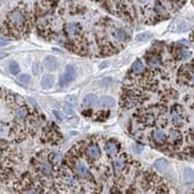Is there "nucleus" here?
Listing matches in <instances>:
<instances>
[{
  "label": "nucleus",
  "instance_id": "9",
  "mask_svg": "<svg viewBox=\"0 0 194 194\" xmlns=\"http://www.w3.org/2000/svg\"><path fill=\"white\" fill-rule=\"evenodd\" d=\"M154 166H155V168L159 171H163L165 170L166 166H167V161H166L165 159H159L158 161L155 162Z\"/></svg>",
  "mask_w": 194,
  "mask_h": 194
},
{
  "label": "nucleus",
  "instance_id": "25",
  "mask_svg": "<svg viewBox=\"0 0 194 194\" xmlns=\"http://www.w3.org/2000/svg\"><path fill=\"white\" fill-rule=\"evenodd\" d=\"M179 57L181 58V59H183V60L188 59V58L190 57V54H189V52H187V51H185V50H183V51L180 52Z\"/></svg>",
  "mask_w": 194,
  "mask_h": 194
},
{
  "label": "nucleus",
  "instance_id": "27",
  "mask_svg": "<svg viewBox=\"0 0 194 194\" xmlns=\"http://www.w3.org/2000/svg\"><path fill=\"white\" fill-rule=\"evenodd\" d=\"M170 141H177V139H179L180 134L178 133L177 131H173V132H170Z\"/></svg>",
  "mask_w": 194,
  "mask_h": 194
},
{
  "label": "nucleus",
  "instance_id": "10",
  "mask_svg": "<svg viewBox=\"0 0 194 194\" xmlns=\"http://www.w3.org/2000/svg\"><path fill=\"white\" fill-rule=\"evenodd\" d=\"M96 102V96L94 94H89L84 98V105L86 107H89V105H92Z\"/></svg>",
  "mask_w": 194,
  "mask_h": 194
},
{
  "label": "nucleus",
  "instance_id": "2",
  "mask_svg": "<svg viewBox=\"0 0 194 194\" xmlns=\"http://www.w3.org/2000/svg\"><path fill=\"white\" fill-rule=\"evenodd\" d=\"M44 64L49 71H54V70H56V68H57L58 63H57V60H56L55 58L52 57V56H49V57L44 58Z\"/></svg>",
  "mask_w": 194,
  "mask_h": 194
},
{
  "label": "nucleus",
  "instance_id": "29",
  "mask_svg": "<svg viewBox=\"0 0 194 194\" xmlns=\"http://www.w3.org/2000/svg\"><path fill=\"white\" fill-rule=\"evenodd\" d=\"M66 183L69 185H71V186H73V185L76 184V181L73 177H68V178H66Z\"/></svg>",
  "mask_w": 194,
  "mask_h": 194
},
{
  "label": "nucleus",
  "instance_id": "3",
  "mask_svg": "<svg viewBox=\"0 0 194 194\" xmlns=\"http://www.w3.org/2000/svg\"><path fill=\"white\" fill-rule=\"evenodd\" d=\"M54 76H51V74H44L41 78V87L44 89H50V88L53 87L54 85Z\"/></svg>",
  "mask_w": 194,
  "mask_h": 194
},
{
  "label": "nucleus",
  "instance_id": "33",
  "mask_svg": "<svg viewBox=\"0 0 194 194\" xmlns=\"http://www.w3.org/2000/svg\"><path fill=\"white\" fill-rule=\"evenodd\" d=\"M141 1H143V2H146V1H148V0H141Z\"/></svg>",
  "mask_w": 194,
  "mask_h": 194
},
{
  "label": "nucleus",
  "instance_id": "15",
  "mask_svg": "<svg viewBox=\"0 0 194 194\" xmlns=\"http://www.w3.org/2000/svg\"><path fill=\"white\" fill-rule=\"evenodd\" d=\"M8 68H10V71L13 74H18L20 73V66L19 64H18L17 62H15V61H13V62L10 63V66H8Z\"/></svg>",
  "mask_w": 194,
  "mask_h": 194
},
{
  "label": "nucleus",
  "instance_id": "7",
  "mask_svg": "<svg viewBox=\"0 0 194 194\" xmlns=\"http://www.w3.org/2000/svg\"><path fill=\"white\" fill-rule=\"evenodd\" d=\"M194 180V171L191 168H186L184 171V181L185 183L189 184V183H192Z\"/></svg>",
  "mask_w": 194,
  "mask_h": 194
},
{
  "label": "nucleus",
  "instance_id": "6",
  "mask_svg": "<svg viewBox=\"0 0 194 194\" xmlns=\"http://www.w3.org/2000/svg\"><path fill=\"white\" fill-rule=\"evenodd\" d=\"M87 154L91 158H97L100 154V151H99V148L97 146H91L87 149Z\"/></svg>",
  "mask_w": 194,
  "mask_h": 194
},
{
  "label": "nucleus",
  "instance_id": "24",
  "mask_svg": "<svg viewBox=\"0 0 194 194\" xmlns=\"http://www.w3.org/2000/svg\"><path fill=\"white\" fill-rule=\"evenodd\" d=\"M65 100H66L67 102H68L69 104H71V105H76V104H78V99H76V97H73V96H67Z\"/></svg>",
  "mask_w": 194,
  "mask_h": 194
},
{
  "label": "nucleus",
  "instance_id": "20",
  "mask_svg": "<svg viewBox=\"0 0 194 194\" xmlns=\"http://www.w3.org/2000/svg\"><path fill=\"white\" fill-rule=\"evenodd\" d=\"M170 118H171V121L175 124H180L182 122V119H181V116L178 114L177 112H173L170 114Z\"/></svg>",
  "mask_w": 194,
  "mask_h": 194
},
{
  "label": "nucleus",
  "instance_id": "28",
  "mask_svg": "<svg viewBox=\"0 0 194 194\" xmlns=\"http://www.w3.org/2000/svg\"><path fill=\"white\" fill-rule=\"evenodd\" d=\"M132 149H133V151L136 154H139V153H141L143 152V150H144V148L141 146H138V145H134L133 147H132Z\"/></svg>",
  "mask_w": 194,
  "mask_h": 194
},
{
  "label": "nucleus",
  "instance_id": "8",
  "mask_svg": "<svg viewBox=\"0 0 194 194\" xmlns=\"http://www.w3.org/2000/svg\"><path fill=\"white\" fill-rule=\"evenodd\" d=\"M76 173L81 175V177H86L88 175V168L83 162H78L76 164Z\"/></svg>",
  "mask_w": 194,
  "mask_h": 194
},
{
  "label": "nucleus",
  "instance_id": "4",
  "mask_svg": "<svg viewBox=\"0 0 194 194\" xmlns=\"http://www.w3.org/2000/svg\"><path fill=\"white\" fill-rule=\"evenodd\" d=\"M98 105L100 107H113L115 105V100L110 96H104L98 101Z\"/></svg>",
  "mask_w": 194,
  "mask_h": 194
},
{
  "label": "nucleus",
  "instance_id": "13",
  "mask_svg": "<svg viewBox=\"0 0 194 194\" xmlns=\"http://www.w3.org/2000/svg\"><path fill=\"white\" fill-rule=\"evenodd\" d=\"M153 136H154V139L158 143H162V141H164V138H165V136H164V133L161 131V130H155L154 133H153Z\"/></svg>",
  "mask_w": 194,
  "mask_h": 194
},
{
  "label": "nucleus",
  "instance_id": "17",
  "mask_svg": "<svg viewBox=\"0 0 194 194\" xmlns=\"http://www.w3.org/2000/svg\"><path fill=\"white\" fill-rule=\"evenodd\" d=\"M39 170H41L44 173H46V175H50V173H51V171H52V167H51V165H50L49 163L44 162V163L39 164Z\"/></svg>",
  "mask_w": 194,
  "mask_h": 194
},
{
  "label": "nucleus",
  "instance_id": "32",
  "mask_svg": "<svg viewBox=\"0 0 194 194\" xmlns=\"http://www.w3.org/2000/svg\"><path fill=\"white\" fill-rule=\"evenodd\" d=\"M192 82H193V84H194V76H193V78H192Z\"/></svg>",
  "mask_w": 194,
  "mask_h": 194
},
{
  "label": "nucleus",
  "instance_id": "31",
  "mask_svg": "<svg viewBox=\"0 0 194 194\" xmlns=\"http://www.w3.org/2000/svg\"><path fill=\"white\" fill-rule=\"evenodd\" d=\"M54 115H55V116L57 117V118L59 119V120H61V119H62V118H61V116H60V114H59L58 112H56V110H54Z\"/></svg>",
  "mask_w": 194,
  "mask_h": 194
},
{
  "label": "nucleus",
  "instance_id": "21",
  "mask_svg": "<svg viewBox=\"0 0 194 194\" xmlns=\"http://www.w3.org/2000/svg\"><path fill=\"white\" fill-rule=\"evenodd\" d=\"M26 109H24V107H20V109H18L17 110H16V113H15V115H16V117L17 118H19V119H22V118H24L25 116H26Z\"/></svg>",
  "mask_w": 194,
  "mask_h": 194
},
{
  "label": "nucleus",
  "instance_id": "12",
  "mask_svg": "<svg viewBox=\"0 0 194 194\" xmlns=\"http://www.w3.org/2000/svg\"><path fill=\"white\" fill-rule=\"evenodd\" d=\"M132 70L134 71L135 73H141V71H144V65L141 61H135L132 65Z\"/></svg>",
  "mask_w": 194,
  "mask_h": 194
},
{
  "label": "nucleus",
  "instance_id": "19",
  "mask_svg": "<svg viewBox=\"0 0 194 194\" xmlns=\"http://www.w3.org/2000/svg\"><path fill=\"white\" fill-rule=\"evenodd\" d=\"M124 166V160L123 159H116L114 160V167L117 171H120Z\"/></svg>",
  "mask_w": 194,
  "mask_h": 194
},
{
  "label": "nucleus",
  "instance_id": "16",
  "mask_svg": "<svg viewBox=\"0 0 194 194\" xmlns=\"http://www.w3.org/2000/svg\"><path fill=\"white\" fill-rule=\"evenodd\" d=\"M153 34L151 32H145V33H141L136 36V39L139 40V41H147L150 38H152Z\"/></svg>",
  "mask_w": 194,
  "mask_h": 194
},
{
  "label": "nucleus",
  "instance_id": "5",
  "mask_svg": "<svg viewBox=\"0 0 194 194\" xmlns=\"http://www.w3.org/2000/svg\"><path fill=\"white\" fill-rule=\"evenodd\" d=\"M10 20H12L13 23L17 24V25H20L24 22V16L22 15L21 13L19 12H13L10 13Z\"/></svg>",
  "mask_w": 194,
  "mask_h": 194
},
{
  "label": "nucleus",
  "instance_id": "30",
  "mask_svg": "<svg viewBox=\"0 0 194 194\" xmlns=\"http://www.w3.org/2000/svg\"><path fill=\"white\" fill-rule=\"evenodd\" d=\"M8 44V40H5L4 38H1V46L2 47H4L5 44Z\"/></svg>",
  "mask_w": 194,
  "mask_h": 194
},
{
  "label": "nucleus",
  "instance_id": "14",
  "mask_svg": "<svg viewBox=\"0 0 194 194\" xmlns=\"http://www.w3.org/2000/svg\"><path fill=\"white\" fill-rule=\"evenodd\" d=\"M18 82L21 83L22 85H29L31 82V78L28 74H21V76L18 78Z\"/></svg>",
  "mask_w": 194,
  "mask_h": 194
},
{
  "label": "nucleus",
  "instance_id": "23",
  "mask_svg": "<svg viewBox=\"0 0 194 194\" xmlns=\"http://www.w3.org/2000/svg\"><path fill=\"white\" fill-rule=\"evenodd\" d=\"M40 69H41V67H40V64L38 62H35L32 65V71H33V74H35V76H37L39 73Z\"/></svg>",
  "mask_w": 194,
  "mask_h": 194
},
{
  "label": "nucleus",
  "instance_id": "1",
  "mask_svg": "<svg viewBox=\"0 0 194 194\" xmlns=\"http://www.w3.org/2000/svg\"><path fill=\"white\" fill-rule=\"evenodd\" d=\"M74 76H76V70H74L73 66L71 65H67L66 69H65V73L61 76L60 78V85L64 86L68 83H70L71 81H73Z\"/></svg>",
  "mask_w": 194,
  "mask_h": 194
},
{
  "label": "nucleus",
  "instance_id": "26",
  "mask_svg": "<svg viewBox=\"0 0 194 194\" xmlns=\"http://www.w3.org/2000/svg\"><path fill=\"white\" fill-rule=\"evenodd\" d=\"M149 63H150L151 66H158L159 65V59L156 57H153L151 59H149Z\"/></svg>",
  "mask_w": 194,
  "mask_h": 194
},
{
  "label": "nucleus",
  "instance_id": "11",
  "mask_svg": "<svg viewBox=\"0 0 194 194\" xmlns=\"http://www.w3.org/2000/svg\"><path fill=\"white\" fill-rule=\"evenodd\" d=\"M105 151H107V154L115 155L117 153V151H118V149H117V146L114 143H109L105 146Z\"/></svg>",
  "mask_w": 194,
  "mask_h": 194
},
{
  "label": "nucleus",
  "instance_id": "18",
  "mask_svg": "<svg viewBox=\"0 0 194 194\" xmlns=\"http://www.w3.org/2000/svg\"><path fill=\"white\" fill-rule=\"evenodd\" d=\"M114 36L116 37L118 40H124L126 38V34H125V32H124V31L118 29V30L114 31Z\"/></svg>",
  "mask_w": 194,
  "mask_h": 194
},
{
  "label": "nucleus",
  "instance_id": "22",
  "mask_svg": "<svg viewBox=\"0 0 194 194\" xmlns=\"http://www.w3.org/2000/svg\"><path fill=\"white\" fill-rule=\"evenodd\" d=\"M67 32L70 35H74L76 33V24L73 23H69L68 26H67Z\"/></svg>",
  "mask_w": 194,
  "mask_h": 194
}]
</instances>
